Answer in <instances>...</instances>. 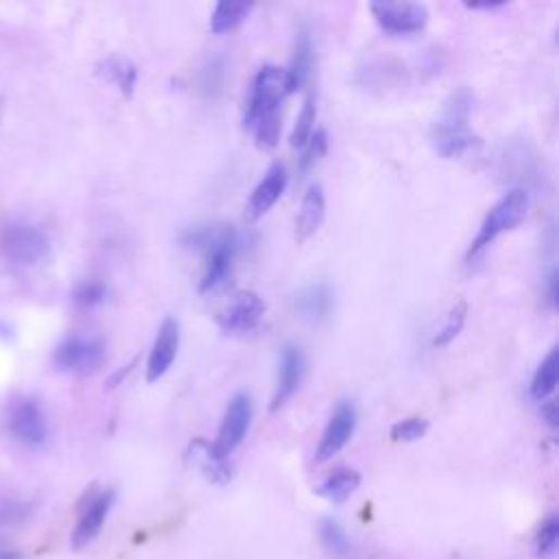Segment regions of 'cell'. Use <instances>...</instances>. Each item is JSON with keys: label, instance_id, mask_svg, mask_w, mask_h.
<instances>
[{"label": "cell", "instance_id": "obj_23", "mask_svg": "<svg viewBox=\"0 0 559 559\" xmlns=\"http://www.w3.org/2000/svg\"><path fill=\"white\" fill-rule=\"evenodd\" d=\"M251 0H221L210 16V29L214 34H227L236 29L251 14Z\"/></svg>", "mask_w": 559, "mask_h": 559}, {"label": "cell", "instance_id": "obj_30", "mask_svg": "<svg viewBox=\"0 0 559 559\" xmlns=\"http://www.w3.org/2000/svg\"><path fill=\"white\" fill-rule=\"evenodd\" d=\"M465 318H468V305H465V302H457V305L448 311L446 322L442 324V328L437 331V335H435V339H433V346H435V348H444V346L452 344V341L461 335V331H463V326H465Z\"/></svg>", "mask_w": 559, "mask_h": 559}, {"label": "cell", "instance_id": "obj_3", "mask_svg": "<svg viewBox=\"0 0 559 559\" xmlns=\"http://www.w3.org/2000/svg\"><path fill=\"white\" fill-rule=\"evenodd\" d=\"M472 108L474 97L468 88H459L446 99L431 129L433 147L442 158H463L481 145L479 136L470 127Z\"/></svg>", "mask_w": 559, "mask_h": 559}, {"label": "cell", "instance_id": "obj_38", "mask_svg": "<svg viewBox=\"0 0 559 559\" xmlns=\"http://www.w3.org/2000/svg\"><path fill=\"white\" fill-rule=\"evenodd\" d=\"M0 559H23V552L10 546H0Z\"/></svg>", "mask_w": 559, "mask_h": 559}, {"label": "cell", "instance_id": "obj_15", "mask_svg": "<svg viewBox=\"0 0 559 559\" xmlns=\"http://www.w3.org/2000/svg\"><path fill=\"white\" fill-rule=\"evenodd\" d=\"M177 350H179V324L173 318H166L162 322V326L158 328V335L153 339L149 359H147V381L156 383L160 381L171 365L177 359Z\"/></svg>", "mask_w": 559, "mask_h": 559}, {"label": "cell", "instance_id": "obj_13", "mask_svg": "<svg viewBox=\"0 0 559 559\" xmlns=\"http://www.w3.org/2000/svg\"><path fill=\"white\" fill-rule=\"evenodd\" d=\"M305 372H307V359L305 352L300 350V346L296 344H285L283 350H280V365H277V383H275V392L271 398L269 409L277 411L283 409L300 389L302 381H305Z\"/></svg>", "mask_w": 559, "mask_h": 559}, {"label": "cell", "instance_id": "obj_11", "mask_svg": "<svg viewBox=\"0 0 559 559\" xmlns=\"http://www.w3.org/2000/svg\"><path fill=\"white\" fill-rule=\"evenodd\" d=\"M359 422V411L352 400H339L331 413V420L326 424V431L320 439L315 461L324 463L331 461L335 455H339L346 444L352 439Z\"/></svg>", "mask_w": 559, "mask_h": 559}, {"label": "cell", "instance_id": "obj_17", "mask_svg": "<svg viewBox=\"0 0 559 559\" xmlns=\"http://www.w3.org/2000/svg\"><path fill=\"white\" fill-rule=\"evenodd\" d=\"M296 311L313 322V324H322L326 322L333 311H335V291L328 283H313L307 289H302L296 296Z\"/></svg>", "mask_w": 559, "mask_h": 559}, {"label": "cell", "instance_id": "obj_1", "mask_svg": "<svg viewBox=\"0 0 559 559\" xmlns=\"http://www.w3.org/2000/svg\"><path fill=\"white\" fill-rule=\"evenodd\" d=\"M287 95L289 88L285 69L266 64L256 73L243 125L253 134L256 145L260 149L269 151L277 147L280 134H283V114H280V105H283Z\"/></svg>", "mask_w": 559, "mask_h": 559}, {"label": "cell", "instance_id": "obj_26", "mask_svg": "<svg viewBox=\"0 0 559 559\" xmlns=\"http://www.w3.org/2000/svg\"><path fill=\"white\" fill-rule=\"evenodd\" d=\"M108 300V285L99 277H86L73 289V302L79 309H97Z\"/></svg>", "mask_w": 559, "mask_h": 559}, {"label": "cell", "instance_id": "obj_2", "mask_svg": "<svg viewBox=\"0 0 559 559\" xmlns=\"http://www.w3.org/2000/svg\"><path fill=\"white\" fill-rule=\"evenodd\" d=\"M179 240L184 247H195L206 256L203 273L199 280V291L212 294L221 289L227 283L240 247V236L236 227L229 223L192 225L182 234Z\"/></svg>", "mask_w": 559, "mask_h": 559}, {"label": "cell", "instance_id": "obj_21", "mask_svg": "<svg viewBox=\"0 0 559 559\" xmlns=\"http://www.w3.org/2000/svg\"><path fill=\"white\" fill-rule=\"evenodd\" d=\"M359 487H361V474L355 468H337L315 487V494L335 502V505H341Z\"/></svg>", "mask_w": 559, "mask_h": 559}, {"label": "cell", "instance_id": "obj_12", "mask_svg": "<svg viewBox=\"0 0 559 559\" xmlns=\"http://www.w3.org/2000/svg\"><path fill=\"white\" fill-rule=\"evenodd\" d=\"M264 313H266V307L262 298L253 291H243L221 311V315L216 318V324L225 335L240 337V335L253 333L262 324Z\"/></svg>", "mask_w": 559, "mask_h": 559}, {"label": "cell", "instance_id": "obj_9", "mask_svg": "<svg viewBox=\"0 0 559 559\" xmlns=\"http://www.w3.org/2000/svg\"><path fill=\"white\" fill-rule=\"evenodd\" d=\"M253 420V402L247 394H236L223 413L219 435L212 442V450L219 459H227L247 437V431Z\"/></svg>", "mask_w": 559, "mask_h": 559}, {"label": "cell", "instance_id": "obj_20", "mask_svg": "<svg viewBox=\"0 0 559 559\" xmlns=\"http://www.w3.org/2000/svg\"><path fill=\"white\" fill-rule=\"evenodd\" d=\"M188 459L203 472L206 479H210L212 483H227L232 479V470L227 465V459H219L212 450V444H208L206 439L197 437L195 442H190L188 446Z\"/></svg>", "mask_w": 559, "mask_h": 559}, {"label": "cell", "instance_id": "obj_22", "mask_svg": "<svg viewBox=\"0 0 559 559\" xmlns=\"http://www.w3.org/2000/svg\"><path fill=\"white\" fill-rule=\"evenodd\" d=\"M557 378H559V350L557 346H552L531 378V385H529L531 398L535 402L548 400L557 387Z\"/></svg>", "mask_w": 559, "mask_h": 559}, {"label": "cell", "instance_id": "obj_32", "mask_svg": "<svg viewBox=\"0 0 559 559\" xmlns=\"http://www.w3.org/2000/svg\"><path fill=\"white\" fill-rule=\"evenodd\" d=\"M34 513L29 500L21 498H3L0 500V529H16L25 524Z\"/></svg>", "mask_w": 559, "mask_h": 559}, {"label": "cell", "instance_id": "obj_28", "mask_svg": "<svg viewBox=\"0 0 559 559\" xmlns=\"http://www.w3.org/2000/svg\"><path fill=\"white\" fill-rule=\"evenodd\" d=\"M315 119H318V105H315V97L309 95L302 103V110L294 123V129H291V145L296 149H302L309 138L313 136L315 132Z\"/></svg>", "mask_w": 559, "mask_h": 559}, {"label": "cell", "instance_id": "obj_6", "mask_svg": "<svg viewBox=\"0 0 559 559\" xmlns=\"http://www.w3.org/2000/svg\"><path fill=\"white\" fill-rule=\"evenodd\" d=\"M108 357V346L99 335L71 333L53 350V365L60 372L88 376L95 374Z\"/></svg>", "mask_w": 559, "mask_h": 559}, {"label": "cell", "instance_id": "obj_10", "mask_svg": "<svg viewBox=\"0 0 559 559\" xmlns=\"http://www.w3.org/2000/svg\"><path fill=\"white\" fill-rule=\"evenodd\" d=\"M376 25L389 36L420 34L428 23V10L422 3H389L376 0L370 5Z\"/></svg>", "mask_w": 559, "mask_h": 559}, {"label": "cell", "instance_id": "obj_4", "mask_svg": "<svg viewBox=\"0 0 559 559\" xmlns=\"http://www.w3.org/2000/svg\"><path fill=\"white\" fill-rule=\"evenodd\" d=\"M529 203L531 197L524 188H511L509 192H505L485 214V219L481 221V227L474 236V240L470 243L468 249V262H472L476 256H481L500 234L515 229L529 212Z\"/></svg>", "mask_w": 559, "mask_h": 559}, {"label": "cell", "instance_id": "obj_37", "mask_svg": "<svg viewBox=\"0 0 559 559\" xmlns=\"http://www.w3.org/2000/svg\"><path fill=\"white\" fill-rule=\"evenodd\" d=\"M468 10H481V12H489V10H500L505 8V0H470L465 3Z\"/></svg>", "mask_w": 559, "mask_h": 559}, {"label": "cell", "instance_id": "obj_27", "mask_svg": "<svg viewBox=\"0 0 559 559\" xmlns=\"http://www.w3.org/2000/svg\"><path fill=\"white\" fill-rule=\"evenodd\" d=\"M326 151H328V134L324 129H315L313 136L309 138V142L302 147V153L298 158L300 177H307L320 164V160L326 156Z\"/></svg>", "mask_w": 559, "mask_h": 559}, {"label": "cell", "instance_id": "obj_8", "mask_svg": "<svg viewBox=\"0 0 559 559\" xmlns=\"http://www.w3.org/2000/svg\"><path fill=\"white\" fill-rule=\"evenodd\" d=\"M5 424L10 435L27 448H42L49 442L47 413L34 398H16L8 409Z\"/></svg>", "mask_w": 559, "mask_h": 559}, {"label": "cell", "instance_id": "obj_7", "mask_svg": "<svg viewBox=\"0 0 559 559\" xmlns=\"http://www.w3.org/2000/svg\"><path fill=\"white\" fill-rule=\"evenodd\" d=\"M116 500V492L110 487H92L90 492H86V496L79 502L77 509V522L71 535V544L75 550H84L88 548L101 533L112 507Z\"/></svg>", "mask_w": 559, "mask_h": 559}, {"label": "cell", "instance_id": "obj_36", "mask_svg": "<svg viewBox=\"0 0 559 559\" xmlns=\"http://www.w3.org/2000/svg\"><path fill=\"white\" fill-rule=\"evenodd\" d=\"M539 418H542V422H544L550 431H555V428L559 426V411H557V402H555L552 398L539 402Z\"/></svg>", "mask_w": 559, "mask_h": 559}, {"label": "cell", "instance_id": "obj_25", "mask_svg": "<svg viewBox=\"0 0 559 559\" xmlns=\"http://www.w3.org/2000/svg\"><path fill=\"white\" fill-rule=\"evenodd\" d=\"M225 58L223 55H210L201 71H199V92L206 99H219L225 86Z\"/></svg>", "mask_w": 559, "mask_h": 559}, {"label": "cell", "instance_id": "obj_39", "mask_svg": "<svg viewBox=\"0 0 559 559\" xmlns=\"http://www.w3.org/2000/svg\"><path fill=\"white\" fill-rule=\"evenodd\" d=\"M10 337H12V326L5 324V322H0V339H10Z\"/></svg>", "mask_w": 559, "mask_h": 559}, {"label": "cell", "instance_id": "obj_33", "mask_svg": "<svg viewBox=\"0 0 559 559\" xmlns=\"http://www.w3.org/2000/svg\"><path fill=\"white\" fill-rule=\"evenodd\" d=\"M431 424L424 418H407L392 426V439L394 442H418L428 433Z\"/></svg>", "mask_w": 559, "mask_h": 559}, {"label": "cell", "instance_id": "obj_19", "mask_svg": "<svg viewBox=\"0 0 559 559\" xmlns=\"http://www.w3.org/2000/svg\"><path fill=\"white\" fill-rule=\"evenodd\" d=\"M402 77L405 66L396 60H372L357 73V82L370 90H385L398 86Z\"/></svg>", "mask_w": 559, "mask_h": 559}, {"label": "cell", "instance_id": "obj_5", "mask_svg": "<svg viewBox=\"0 0 559 559\" xmlns=\"http://www.w3.org/2000/svg\"><path fill=\"white\" fill-rule=\"evenodd\" d=\"M0 247L18 266H36L51 253V236L38 223L18 219L10 221L0 232Z\"/></svg>", "mask_w": 559, "mask_h": 559}, {"label": "cell", "instance_id": "obj_29", "mask_svg": "<svg viewBox=\"0 0 559 559\" xmlns=\"http://www.w3.org/2000/svg\"><path fill=\"white\" fill-rule=\"evenodd\" d=\"M320 539L324 548L335 557H346L350 552V537L346 529L333 518H324L320 522Z\"/></svg>", "mask_w": 559, "mask_h": 559}, {"label": "cell", "instance_id": "obj_34", "mask_svg": "<svg viewBox=\"0 0 559 559\" xmlns=\"http://www.w3.org/2000/svg\"><path fill=\"white\" fill-rule=\"evenodd\" d=\"M542 294H544V302H546L548 311H555L557 300H559V273L555 266H550L542 280Z\"/></svg>", "mask_w": 559, "mask_h": 559}, {"label": "cell", "instance_id": "obj_31", "mask_svg": "<svg viewBox=\"0 0 559 559\" xmlns=\"http://www.w3.org/2000/svg\"><path fill=\"white\" fill-rule=\"evenodd\" d=\"M557 546H559V518L555 513H550L537 526L533 548H535L537 557L546 559V557H552L557 552Z\"/></svg>", "mask_w": 559, "mask_h": 559}, {"label": "cell", "instance_id": "obj_35", "mask_svg": "<svg viewBox=\"0 0 559 559\" xmlns=\"http://www.w3.org/2000/svg\"><path fill=\"white\" fill-rule=\"evenodd\" d=\"M444 66H446V55H444L442 49L433 47V49H428V51L424 53V58H422V71H424L426 75H437V73H442Z\"/></svg>", "mask_w": 559, "mask_h": 559}, {"label": "cell", "instance_id": "obj_18", "mask_svg": "<svg viewBox=\"0 0 559 559\" xmlns=\"http://www.w3.org/2000/svg\"><path fill=\"white\" fill-rule=\"evenodd\" d=\"M326 216V197H324V188L320 184L311 186L305 192L298 219H296V234L300 240H309L311 236L318 234V229L322 227Z\"/></svg>", "mask_w": 559, "mask_h": 559}, {"label": "cell", "instance_id": "obj_24", "mask_svg": "<svg viewBox=\"0 0 559 559\" xmlns=\"http://www.w3.org/2000/svg\"><path fill=\"white\" fill-rule=\"evenodd\" d=\"M101 75H105L125 97H132L138 84V69L132 60L121 55H110L99 66Z\"/></svg>", "mask_w": 559, "mask_h": 559}, {"label": "cell", "instance_id": "obj_16", "mask_svg": "<svg viewBox=\"0 0 559 559\" xmlns=\"http://www.w3.org/2000/svg\"><path fill=\"white\" fill-rule=\"evenodd\" d=\"M313 66H315V42H313V32L302 25L298 29V36H296V47H294V58H291V64L287 69V88H289V95L302 90L311 75H313Z\"/></svg>", "mask_w": 559, "mask_h": 559}, {"label": "cell", "instance_id": "obj_14", "mask_svg": "<svg viewBox=\"0 0 559 559\" xmlns=\"http://www.w3.org/2000/svg\"><path fill=\"white\" fill-rule=\"evenodd\" d=\"M289 184V173L285 164H271L269 171L264 173V177L258 182V186L251 190L247 206H245V214L249 221H258L262 219L275 203L277 199L283 197V192L287 190Z\"/></svg>", "mask_w": 559, "mask_h": 559}]
</instances>
